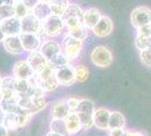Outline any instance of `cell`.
Here are the masks:
<instances>
[{
    "label": "cell",
    "mask_w": 151,
    "mask_h": 136,
    "mask_svg": "<svg viewBox=\"0 0 151 136\" xmlns=\"http://www.w3.org/2000/svg\"><path fill=\"white\" fill-rule=\"evenodd\" d=\"M60 43H61L62 52L69 58V60L72 64H75V61L81 55V51L83 49V41L75 39L71 35L64 33Z\"/></svg>",
    "instance_id": "obj_1"
},
{
    "label": "cell",
    "mask_w": 151,
    "mask_h": 136,
    "mask_svg": "<svg viewBox=\"0 0 151 136\" xmlns=\"http://www.w3.org/2000/svg\"><path fill=\"white\" fill-rule=\"evenodd\" d=\"M96 109L95 103L87 97L80 99V103L77 109V113L80 118L83 129H90L94 127V111Z\"/></svg>",
    "instance_id": "obj_2"
},
{
    "label": "cell",
    "mask_w": 151,
    "mask_h": 136,
    "mask_svg": "<svg viewBox=\"0 0 151 136\" xmlns=\"http://www.w3.org/2000/svg\"><path fill=\"white\" fill-rule=\"evenodd\" d=\"M90 61L98 68H108L114 61L113 52L105 45H97L90 52Z\"/></svg>",
    "instance_id": "obj_3"
},
{
    "label": "cell",
    "mask_w": 151,
    "mask_h": 136,
    "mask_svg": "<svg viewBox=\"0 0 151 136\" xmlns=\"http://www.w3.org/2000/svg\"><path fill=\"white\" fill-rule=\"evenodd\" d=\"M42 27L50 39L62 36L65 33V25H64L63 18L53 14H51L47 18H45L42 22Z\"/></svg>",
    "instance_id": "obj_4"
},
{
    "label": "cell",
    "mask_w": 151,
    "mask_h": 136,
    "mask_svg": "<svg viewBox=\"0 0 151 136\" xmlns=\"http://www.w3.org/2000/svg\"><path fill=\"white\" fill-rule=\"evenodd\" d=\"M17 101H18L19 105L23 109L29 111L33 116L35 113H38L42 110H44L45 108L47 107V104H49L45 97H37V99H32V97H25V95L17 94Z\"/></svg>",
    "instance_id": "obj_5"
},
{
    "label": "cell",
    "mask_w": 151,
    "mask_h": 136,
    "mask_svg": "<svg viewBox=\"0 0 151 136\" xmlns=\"http://www.w3.org/2000/svg\"><path fill=\"white\" fill-rule=\"evenodd\" d=\"M55 77L59 82V85L64 86V87H69L77 83L75 74V64H70V65L63 66V67L55 69Z\"/></svg>",
    "instance_id": "obj_6"
},
{
    "label": "cell",
    "mask_w": 151,
    "mask_h": 136,
    "mask_svg": "<svg viewBox=\"0 0 151 136\" xmlns=\"http://www.w3.org/2000/svg\"><path fill=\"white\" fill-rule=\"evenodd\" d=\"M130 20L132 26L135 28L147 24H151V9L145 6H139L134 8L131 13Z\"/></svg>",
    "instance_id": "obj_7"
},
{
    "label": "cell",
    "mask_w": 151,
    "mask_h": 136,
    "mask_svg": "<svg viewBox=\"0 0 151 136\" xmlns=\"http://www.w3.org/2000/svg\"><path fill=\"white\" fill-rule=\"evenodd\" d=\"M12 75L17 79H27L31 81L35 78V71L32 68L26 59L17 60L13 66Z\"/></svg>",
    "instance_id": "obj_8"
},
{
    "label": "cell",
    "mask_w": 151,
    "mask_h": 136,
    "mask_svg": "<svg viewBox=\"0 0 151 136\" xmlns=\"http://www.w3.org/2000/svg\"><path fill=\"white\" fill-rule=\"evenodd\" d=\"M114 30V23L112 18L107 15H103L101 18L99 20V22L96 24L94 28L90 32L94 34L96 38L99 39H104L107 38L108 35H111Z\"/></svg>",
    "instance_id": "obj_9"
},
{
    "label": "cell",
    "mask_w": 151,
    "mask_h": 136,
    "mask_svg": "<svg viewBox=\"0 0 151 136\" xmlns=\"http://www.w3.org/2000/svg\"><path fill=\"white\" fill-rule=\"evenodd\" d=\"M19 38L22 41V44L25 52H33L37 51L42 47V41L40 40L36 33H25L22 32L19 34Z\"/></svg>",
    "instance_id": "obj_10"
},
{
    "label": "cell",
    "mask_w": 151,
    "mask_h": 136,
    "mask_svg": "<svg viewBox=\"0 0 151 136\" xmlns=\"http://www.w3.org/2000/svg\"><path fill=\"white\" fill-rule=\"evenodd\" d=\"M111 110L106 107H97L94 111V127L99 130H108Z\"/></svg>",
    "instance_id": "obj_11"
},
{
    "label": "cell",
    "mask_w": 151,
    "mask_h": 136,
    "mask_svg": "<svg viewBox=\"0 0 151 136\" xmlns=\"http://www.w3.org/2000/svg\"><path fill=\"white\" fill-rule=\"evenodd\" d=\"M2 45H4V49L6 50V52H8L9 55H13V56H20L25 52L19 35L6 36L2 42Z\"/></svg>",
    "instance_id": "obj_12"
},
{
    "label": "cell",
    "mask_w": 151,
    "mask_h": 136,
    "mask_svg": "<svg viewBox=\"0 0 151 136\" xmlns=\"http://www.w3.org/2000/svg\"><path fill=\"white\" fill-rule=\"evenodd\" d=\"M101 16H103V14L97 7H89V8L83 10L82 24L86 26L89 31H91L96 26V24L99 22Z\"/></svg>",
    "instance_id": "obj_13"
},
{
    "label": "cell",
    "mask_w": 151,
    "mask_h": 136,
    "mask_svg": "<svg viewBox=\"0 0 151 136\" xmlns=\"http://www.w3.org/2000/svg\"><path fill=\"white\" fill-rule=\"evenodd\" d=\"M64 123H65L67 130H68L70 136L77 135L83 129L82 124L80 121V118H79L78 113L76 111H70L69 115L64 118Z\"/></svg>",
    "instance_id": "obj_14"
},
{
    "label": "cell",
    "mask_w": 151,
    "mask_h": 136,
    "mask_svg": "<svg viewBox=\"0 0 151 136\" xmlns=\"http://www.w3.org/2000/svg\"><path fill=\"white\" fill-rule=\"evenodd\" d=\"M22 32L25 33H38L42 28V22L36 18L33 14H28L24 18L20 20Z\"/></svg>",
    "instance_id": "obj_15"
},
{
    "label": "cell",
    "mask_w": 151,
    "mask_h": 136,
    "mask_svg": "<svg viewBox=\"0 0 151 136\" xmlns=\"http://www.w3.org/2000/svg\"><path fill=\"white\" fill-rule=\"evenodd\" d=\"M40 51L43 53V56L47 60H50L53 57H55L57 55H59L60 52H62V48H61V43L59 41H57L55 39H50L44 43H42Z\"/></svg>",
    "instance_id": "obj_16"
},
{
    "label": "cell",
    "mask_w": 151,
    "mask_h": 136,
    "mask_svg": "<svg viewBox=\"0 0 151 136\" xmlns=\"http://www.w3.org/2000/svg\"><path fill=\"white\" fill-rule=\"evenodd\" d=\"M69 108L65 99H59L52 102L50 108V113L52 118H58V119H64L69 115Z\"/></svg>",
    "instance_id": "obj_17"
},
{
    "label": "cell",
    "mask_w": 151,
    "mask_h": 136,
    "mask_svg": "<svg viewBox=\"0 0 151 136\" xmlns=\"http://www.w3.org/2000/svg\"><path fill=\"white\" fill-rule=\"evenodd\" d=\"M1 27H2V31H4L6 36H8V35H19L22 33L20 20L15 17V16L1 22Z\"/></svg>",
    "instance_id": "obj_18"
},
{
    "label": "cell",
    "mask_w": 151,
    "mask_h": 136,
    "mask_svg": "<svg viewBox=\"0 0 151 136\" xmlns=\"http://www.w3.org/2000/svg\"><path fill=\"white\" fill-rule=\"evenodd\" d=\"M26 60L27 63L29 64L32 68L34 69V71L36 73L40 69H42L44 66L47 65L49 60L45 58L43 56V53L37 50V51H33V52H28L27 56H26Z\"/></svg>",
    "instance_id": "obj_19"
},
{
    "label": "cell",
    "mask_w": 151,
    "mask_h": 136,
    "mask_svg": "<svg viewBox=\"0 0 151 136\" xmlns=\"http://www.w3.org/2000/svg\"><path fill=\"white\" fill-rule=\"evenodd\" d=\"M126 126V119L124 115L120 111L111 110V116H109V123H108V129L112 128H121Z\"/></svg>",
    "instance_id": "obj_20"
},
{
    "label": "cell",
    "mask_w": 151,
    "mask_h": 136,
    "mask_svg": "<svg viewBox=\"0 0 151 136\" xmlns=\"http://www.w3.org/2000/svg\"><path fill=\"white\" fill-rule=\"evenodd\" d=\"M4 125L9 129L16 130L20 127V120H19V112L13 113V112H5V118H4Z\"/></svg>",
    "instance_id": "obj_21"
},
{
    "label": "cell",
    "mask_w": 151,
    "mask_h": 136,
    "mask_svg": "<svg viewBox=\"0 0 151 136\" xmlns=\"http://www.w3.org/2000/svg\"><path fill=\"white\" fill-rule=\"evenodd\" d=\"M32 14L38 18L41 22H43L45 18H47L50 16L52 12H51L50 4H43V2H38L36 6L34 7V9L32 10Z\"/></svg>",
    "instance_id": "obj_22"
},
{
    "label": "cell",
    "mask_w": 151,
    "mask_h": 136,
    "mask_svg": "<svg viewBox=\"0 0 151 136\" xmlns=\"http://www.w3.org/2000/svg\"><path fill=\"white\" fill-rule=\"evenodd\" d=\"M70 5V0H52L50 4L51 12L53 15L62 17Z\"/></svg>",
    "instance_id": "obj_23"
},
{
    "label": "cell",
    "mask_w": 151,
    "mask_h": 136,
    "mask_svg": "<svg viewBox=\"0 0 151 136\" xmlns=\"http://www.w3.org/2000/svg\"><path fill=\"white\" fill-rule=\"evenodd\" d=\"M35 82L37 83L38 86L44 91L45 93L54 92V91L60 86L57 77H55V75H54V76H51V77H49V78H46V79H43V81H35Z\"/></svg>",
    "instance_id": "obj_24"
},
{
    "label": "cell",
    "mask_w": 151,
    "mask_h": 136,
    "mask_svg": "<svg viewBox=\"0 0 151 136\" xmlns=\"http://www.w3.org/2000/svg\"><path fill=\"white\" fill-rule=\"evenodd\" d=\"M49 128L51 132H54L58 134H61L63 136H70L68 130H67V126L64 123V119H58V118H52L49 125Z\"/></svg>",
    "instance_id": "obj_25"
},
{
    "label": "cell",
    "mask_w": 151,
    "mask_h": 136,
    "mask_svg": "<svg viewBox=\"0 0 151 136\" xmlns=\"http://www.w3.org/2000/svg\"><path fill=\"white\" fill-rule=\"evenodd\" d=\"M89 31L88 28L86 27V26L81 24V25H79L78 27H76V28H72V30H70V31H65L67 34H69L71 35L72 38H75V39H78V40H81V41H86V40H88L89 38Z\"/></svg>",
    "instance_id": "obj_26"
},
{
    "label": "cell",
    "mask_w": 151,
    "mask_h": 136,
    "mask_svg": "<svg viewBox=\"0 0 151 136\" xmlns=\"http://www.w3.org/2000/svg\"><path fill=\"white\" fill-rule=\"evenodd\" d=\"M82 15H83V9L81 7L75 2H70L69 7L62 16V18L63 20L64 18H80L82 20Z\"/></svg>",
    "instance_id": "obj_27"
},
{
    "label": "cell",
    "mask_w": 151,
    "mask_h": 136,
    "mask_svg": "<svg viewBox=\"0 0 151 136\" xmlns=\"http://www.w3.org/2000/svg\"><path fill=\"white\" fill-rule=\"evenodd\" d=\"M75 74L77 83H85L89 77V69L83 64H75Z\"/></svg>",
    "instance_id": "obj_28"
},
{
    "label": "cell",
    "mask_w": 151,
    "mask_h": 136,
    "mask_svg": "<svg viewBox=\"0 0 151 136\" xmlns=\"http://www.w3.org/2000/svg\"><path fill=\"white\" fill-rule=\"evenodd\" d=\"M49 64H50L54 69H58V68H60V67L70 65V64H72V63L70 61L69 58H68L63 52H60L55 57H53L52 59L49 60Z\"/></svg>",
    "instance_id": "obj_29"
},
{
    "label": "cell",
    "mask_w": 151,
    "mask_h": 136,
    "mask_svg": "<svg viewBox=\"0 0 151 136\" xmlns=\"http://www.w3.org/2000/svg\"><path fill=\"white\" fill-rule=\"evenodd\" d=\"M54 75H55V69L47 63V65L35 73V78L34 79L35 81H43V79H46V78L54 76Z\"/></svg>",
    "instance_id": "obj_30"
},
{
    "label": "cell",
    "mask_w": 151,
    "mask_h": 136,
    "mask_svg": "<svg viewBox=\"0 0 151 136\" xmlns=\"http://www.w3.org/2000/svg\"><path fill=\"white\" fill-rule=\"evenodd\" d=\"M134 45L138 50H145V49H150L151 48V38L149 36H143V35H139L137 34L135 39H134Z\"/></svg>",
    "instance_id": "obj_31"
},
{
    "label": "cell",
    "mask_w": 151,
    "mask_h": 136,
    "mask_svg": "<svg viewBox=\"0 0 151 136\" xmlns=\"http://www.w3.org/2000/svg\"><path fill=\"white\" fill-rule=\"evenodd\" d=\"M13 16H15V7H14V4L0 6V22H4L5 20L10 18Z\"/></svg>",
    "instance_id": "obj_32"
},
{
    "label": "cell",
    "mask_w": 151,
    "mask_h": 136,
    "mask_svg": "<svg viewBox=\"0 0 151 136\" xmlns=\"http://www.w3.org/2000/svg\"><path fill=\"white\" fill-rule=\"evenodd\" d=\"M14 7H15V17H17L19 20L24 18L25 16H27L28 14L32 13V10H29L22 1H19V2H14Z\"/></svg>",
    "instance_id": "obj_33"
},
{
    "label": "cell",
    "mask_w": 151,
    "mask_h": 136,
    "mask_svg": "<svg viewBox=\"0 0 151 136\" xmlns=\"http://www.w3.org/2000/svg\"><path fill=\"white\" fill-rule=\"evenodd\" d=\"M140 60L145 67H151V48L140 51Z\"/></svg>",
    "instance_id": "obj_34"
},
{
    "label": "cell",
    "mask_w": 151,
    "mask_h": 136,
    "mask_svg": "<svg viewBox=\"0 0 151 136\" xmlns=\"http://www.w3.org/2000/svg\"><path fill=\"white\" fill-rule=\"evenodd\" d=\"M65 101H67V104H68V108H69L70 111H77L78 107H79V103H80V99L79 97H70L68 99H65Z\"/></svg>",
    "instance_id": "obj_35"
},
{
    "label": "cell",
    "mask_w": 151,
    "mask_h": 136,
    "mask_svg": "<svg viewBox=\"0 0 151 136\" xmlns=\"http://www.w3.org/2000/svg\"><path fill=\"white\" fill-rule=\"evenodd\" d=\"M137 34L151 38V24H147V25L138 27V28H137Z\"/></svg>",
    "instance_id": "obj_36"
},
{
    "label": "cell",
    "mask_w": 151,
    "mask_h": 136,
    "mask_svg": "<svg viewBox=\"0 0 151 136\" xmlns=\"http://www.w3.org/2000/svg\"><path fill=\"white\" fill-rule=\"evenodd\" d=\"M126 128L125 127H121V128H112L108 129V136H125L126 134Z\"/></svg>",
    "instance_id": "obj_37"
},
{
    "label": "cell",
    "mask_w": 151,
    "mask_h": 136,
    "mask_svg": "<svg viewBox=\"0 0 151 136\" xmlns=\"http://www.w3.org/2000/svg\"><path fill=\"white\" fill-rule=\"evenodd\" d=\"M22 2H23L29 10H33L34 7L36 6L40 1H38V0H22Z\"/></svg>",
    "instance_id": "obj_38"
},
{
    "label": "cell",
    "mask_w": 151,
    "mask_h": 136,
    "mask_svg": "<svg viewBox=\"0 0 151 136\" xmlns=\"http://www.w3.org/2000/svg\"><path fill=\"white\" fill-rule=\"evenodd\" d=\"M0 136H9V129L4 124H0Z\"/></svg>",
    "instance_id": "obj_39"
},
{
    "label": "cell",
    "mask_w": 151,
    "mask_h": 136,
    "mask_svg": "<svg viewBox=\"0 0 151 136\" xmlns=\"http://www.w3.org/2000/svg\"><path fill=\"white\" fill-rule=\"evenodd\" d=\"M125 136H145V134H142L141 132H138V130L127 129V130H126Z\"/></svg>",
    "instance_id": "obj_40"
},
{
    "label": "cell",
    "mask_w": 151,
    "mask_h": 136,
    "mask_svg": "<svg viewBox=\"0 0 151 136\" xmlns=\"http://www.w3.org/2000/svg\"><path fill=\"white\" fill-rule=\"evenodd\" d=\"M6 38V35H5V33L2 31V27H1V22H0V43L2 44V42H4V40Z\"/></svg>",
    "instance_id": "obj_41"
},
{
    "label": "cell",
    "mask_w": 151,
    "mask_h": 136,
    "mask_svg": "<svg viewBox=\"0 0 151 136\" xmlns=\"http://www.w3.org/2000/svg\"><path fill=\"white\" fill-rule=\"evenodd\" d=\"M4 118H5V111L0 107V124H4Z\"/></svg>",
    "instance_id": "obj_42"
},
{
    "label": "cell",
    "mask_w": 151,
    "mask_h": 136,
    "mask_svg": "<svg viewBox=\"0 0 151 136\" xmlns=\"http://www.w3.org/2000/svg\"><path fill=\"white\" fill-rule=\"evenodd\" d=\"M9 4H14L13 0H0V6H2V5H9Z\"/></svg>",
    "instance_id": "obj_43"
},
{
    "label": "cell",
    "mask_w": 151,
    "mask_h": 136,
    "mask_svg": "<svg viewBox=\"0 0 151 136\" xmlns=\"http://www.w3.org/2000/svg\"><path fill=\"white\" fill-rule=\"evenodd\" d=\"M45 136H63L61 135V134H58V133H54V132H51V130H49L47 133H46V135Z\"/></svg>",
    "instance_id": "obj_44"
},
{
    "label": "cell",
    "mask_w": 151,
    "mask_h": 136,
    "mask_svg": "<svg viewBox=\"0 0 151 136\" xmlns=\"http://www.w3.org/2000/svg\"><path fill=\"white\" fill-rule=\"evenodd\" d=\"M40 2H43V4H51L52 0H38Z\"/></svg>",
    "instance_id": "obj_45"
},
{
    "label": "cell",
    "mask_w": 151,
    "mask_h": 136,
    "mask_svg": "<svg viewBox=\"0 0 151 136\" xmlns=\"http://www.w3.org/2000/svg\"><path fill=\"white\" fill-rule=\"evenodd\" d=\"M1 82H2V76L0 75V86H1Z\"/></svg>",
    "instance_id": "obj_46"
},
{
    "label": "cell",
    "mask_w": 151,
    "mask_h": 136,
    "mask_svg": "<svg viewBox=\"0 0 151 136\" xmlns=\"http://www.w3.org/2000/svg\"><path fill=\"white\" fill-rule=\"evenodd\" d=\"M19 1H22V0H13V2H19Z\"/></svg>",
    "instance_id": "obj_47"
}]
</instances>
